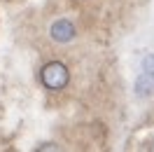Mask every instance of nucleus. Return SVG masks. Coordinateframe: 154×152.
Masks as SVG:
<instances>
[{
    "instance_id": "obj_5",
    "label": "nucleus",
    "mask_w": 154,
    "mask_h": 152,
    "mask_svg": "<svg viewBox=\"0 0 154 152\" xmlns=\"http://www.w3.org/2000/svg\"><path fill=\"white\" fill-rule=\"evenodd\" d=\"M149 152H154V145H152V147H149Z\"/></svg>"
},
{
    "instance_id": "obj_3",
    "label": "nucleus",
    "mask_w": 154,
    "mask_h": 152,
    "mask_svg": "<svg viewBox=\"0 0 154 152\" xmlns=\"http://www.w3.org/2000/svg\"><path fill=\"white\" fill-rule=\"evenodd\" d=\"M49 35H51V40H56V42H70V40L75 38V26H72V21H68V19H58V21L51 24Z\"/></svg>"
},
{
    "instance_id": "obj_4",
    "label": "nucleus",
    "mask_w": 154,
    "mask_h": 152,
    "mask_svg": "<svg viewBox=\"0 0 154 152\" xmlns=\"http://www.w3.org/2000/svg\"><path fill=\"white\" fill-rule=\"evenodd\" d=\"M35 152H63V150L58 147L56 143H42V145H40Z\"/></svg>"
},
{
    "instance_id": "obj_2",
    "label": "nucleus",
    "mask_w": 154,
    "mask_h": 152,
    "mask_svg": "<svg viewBox=\"0 0 154 152\" xmlns=\"http://www.w3.org/2000/svg\"><path fill=\"white\" fill-rule=\"evenodd\" d=\"M154 91V54H147L143 59V75L135 82V94L147 96Z\"/></svg>"
},
{
    "instance_id": "obj_1",
    "label": "nucleus",
    "mask_w": 154,
    "mask_h": 152,
    "mask_svg": "<svg viewBox=\"0 0 154 152\" xmlns=\"http://www.w3.org/2000/svg\"><path fill=\"white\" fill-rule=\"evenodd\" d=\"M40 80H42V84L51 89V91H58V89H63L68 84V80H70V73H68V68L61 63V61H49L42 66L40 70Z\"/></svg>"
}]
</instances>
